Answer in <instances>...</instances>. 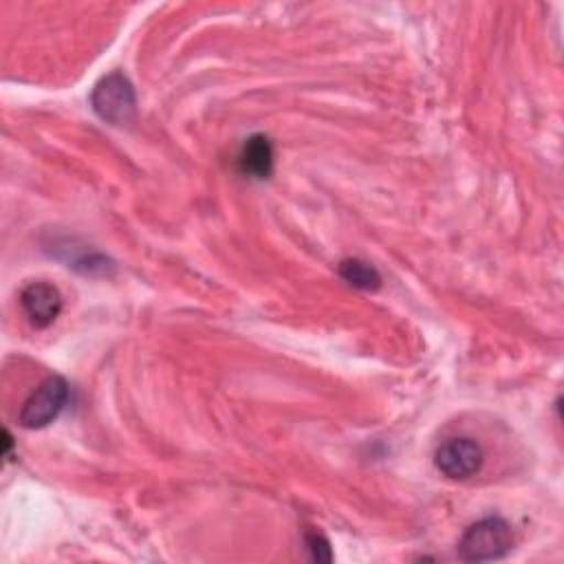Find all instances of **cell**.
<instances>
[{
	"mask_svg": "<svg viewBox=\"0 0 564 564\" xmlns=\"http://www.w3.org/2000/svg\"><path fill=\"white\" fill-rule=\"evenodd\" d=\"M513 546V531L498 516L469 524L458 540V557L465 562H491L505 557Z\"/></svg>",
	"mask_w": 564,
	"mask_h": 564,
	"instance_id": "obj_1",
	"label": "cell"
},
{
	"mask_svg": "<svg viewBox=\"0 0 564 564\" xmlns=\"http://www.w3.org/2000/svg\"><path fill=\"white\" fill-rule=\"evenodd\" d=\"M90 106L95 115L106 123H112V126L130 123L137 112L134 86L123 73L112 70L93 86Z\"/></svg>",
	"mask_w": 564,
	"mask_h": 564,
	"instance_id": "obj_2",
	"label": "cell"
},
{
	"mask_svg": "<svg viewBox=\"0 0 564 564\" xmlns=\"http://www.w3.org/2000/svg\"><path fill=\"white\" fill-rule=\"evenodd\" d=\"M68 394H70V388L64 377H59V375L46 377L24 401V405L18 414V423L26 430L46 427L62 414V410L68 403Z\"/></svg>",
	"mask_w": 564,
	"mask_h": 564,
	"instance_id": "obj_3",
	"label": "cell"
},
{
	"mask_svg": "<svg viewBox=\"0 0 564 564\" xmlns=\"http://www.w3.org/2000/svg\"><path fill=\"white\" fill-rule=\"evenodd\" d=\"M482 447L469 436H456L443 441L434 452L436 469L452 480H467L482 467Z\"/></svg>",
	"mask_w": 564,
	"mask_h": 564,
	"instance_id": "obj_4",
	"label": "cell"
},
{
	"mask_svg": "<svg viewBox=\"0 0 564 564\" xmlns=\"http://www.w3.org/2000/svg\"><path fill=\"white\" fill-rule=\"evenodd\" d=\"M62 293L51 282H31L20 293V306L33 328H48L62 313Z\"/></svg>",
	"mask_w": 564,
	"mask_h": 564,
	"instance_id": "obj_5",
	"label": "cell"
},
{
	"mask_svg": "<svg viewBox=\"0 0 564 564\" xmlns=\"http://www.w3.org/2000/svg\"><path fill=\"white\" fill-rule=\"evenodd\" d=\"M273 159L275 154L271 139L267 134H251L240 148L238 167L251 178H269L273 172Z\"/></svg>",
	"mask_w": 564,
	"mask_h": 564,
	"instance_id": "obj_6",
	"label": "cell"
},
{
	"mask_svg": "<svg viewBox=\"0 0 564 564\" xmlns=\"http://www.w3.org/2000/svg\"><path fill=\"white\" fill-rule=\"evenodd\" d=\"M339 271V278L350 284L352 289H359V291H377L381 286V275L379 271L370 264V262H364L359 258H346L339 262L337 267Z\"/></svg>",
	"mask_w": 564,
	"mask_h": 564,
	"instance_id": "obj_7",
	"label": "cell"
},
{
	"mask_svg": "<svg viewBox=\"0 0 564 564\" xmlns=\"http://www.w3.org/2000/svg\"><path fill=\"white\" fill-rule=\"evenodd\" d=\"M304 546H306L313 562H330L333 560L330 544L319 531H306L304 533Z\"/></svg>",
	"mask_w": 564,
	"mask_h": 564,
	"instance_id": "obj_8",
	"label": "cell"
},
{
	"mask_svg": "<svg viewBox=\"0 0 564 564\" xmlns=\"http://www.w3.org/2000/svg\"><path fill=\"white\" fill-rule=\"evenodd\" d=\"M2 445H4V458H9V452H11V447H13V438H11V434H9V430H4L2 432Z\"/></svg>",
	"mask_w": 564,
	"mask_h": 564,
	"instance_id": "obj_9",
	"label": "cell"
}]
</instances>
